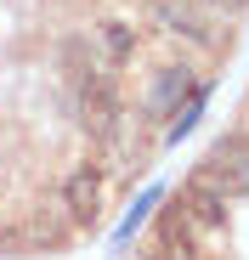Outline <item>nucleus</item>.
Here are the masks:
<instances>
[{"mask_svg": "<svg viewBox=\"0 0 249 260\" xmlns=\"http://www.w3.org/2000/svg\"><path fill=\"white\" fill-rule=\"evenodd\" d=\"M193 181L210 187V192H221L227 204L232 198H249V136H243V130H227V136L198 158Z\"/></svg>", "mask_w": 249, "mask_h": 260, "instance_id": "1", "label": "nucleus"}, {"mask_svg": "<svg viewBox=\"0 0 249 260\" xmlns=\"http://www.w3.org/2000/svg\"><path fill=\"white\" fill-rule=\"evenodd\" d=\"M193 85H198V79H193L187 62H164V68L153 74V85H147V96H142V113H147V119H170V113L193 96Z\"/></svg>", "mask_w": 249, "mask_h": 260, "instance_id": "2", "label": "nucleus"}, {"mask_svg": "<svg viewBox=\"0 0 249 260\" xmlns=\"http://www.w3.org/2000/svg\"><path fill=\"white\" fill-rule=\"evenodd\" d=\"M79 113H85V130L97 142H113V130H119V96H113L108 79L79 74Z\"/></svg>", "mask_w": 249, "mask_h": 260, "instance_id": "3", "label": "nucleus"}, {"mask_svg": "<svg viewBox=\"0 0 249 260\" xmlns=\"http://www.w3.org/2000/svg\"><path fill=\"white\" fill-rule=\"evenodd\" d=\"M63 209H68V226H97V209H102V176H97V164L68 170V181H63Z\"/></svg>", "mask_w": 249, "mask_h": 260, "instance_id": "4", "label": "nucleus"}, {"mask_svg": "<svg viewBox=\"0 0 249 260\" xmlns=\"http://www.w3.org/2000/svg\"><path fill=\"white\" fill-rule=\"evenodd\" d=\"M181 204H187V215H193V232H221V226H227V198H221V192L187 181Z\"/></svg>", "mask_w": 249, "mask_h": 260, "instance_id": "5", "label": "nucleus"}, {"mask_svg": "<svg viewBox=\"0 0 249 260\" xmlns=\"http://www.w3.org/2000/svg\"><path fill=\"white\" fill-rule=\"evenodd\" d=\"M159 23L170 28V34H181V40H193V46H204V51H215V28L204 23L193 6H176V0H164L159 6Z\"/></svg>", "mask_w": 249, "mask_h": 260, "instance_id": "6", "label": "nucleus"}, {"mask_svg": "<svg viewBox=\"0 0 249 260\" xmlns=\"http://www.w3.org/2000/svg\"><path fill=\"white\" fill-rule=\"evenodd\" d=\"M91 34H97V51H102V68H108V74L136 57V28H131V23H97Z\"/></svg>", "mask_w": 249, "mask_h": 260, "instance_id": "7", "label": "nucleus"}, {"mask_svg": "<svg viewBox=\"0 0 249 260\" xmlns=\"http://www.w3.org/2000/svg\"><path fill=\"white\" fill-rule=\"evenodd\" d=\"M159 243H164V249H181V254L193 249V215H187V204H181V198L159 215Z\"/></svg>", "mask_w": 249, "mask_h": 260, "instance_id": "8", "label": "nucleus"}, {"mask_svg": "<svg viewBox=\"0 0 249 260\" xmlns=\"http://www.w3.org/2000/svg\"><path fill=\"white\" fill-rule=\"evenodd\" d=\"M204 102H210V85H193V96L170 113V130H164V142H181L187 136V130L198 124V113H204Z\"/></svg>", "mask_w": 249, "mask_h": 260, "instance_id": "9", "label": "nucleus"}, {"mask_svg": "<svg viewBox=\"0 0 249 260\" xmlns=\"http://www.w3.org/2000/svg\"><path fill=\"white\" fill-rule=\"evenodd\" d=\"M159 198H164V192H159V187H147V192H142V198L131 204V215H124V221H119V232H113V243H131V238H136V226L147 221V209H153Z\"/></svg>", "mask_w": 249, "mask_h": 260, "instance_id": "10", "label": "nucleus"}, {"mask_svg": "<svg viewBox=\"0 0 249 260\" xmlns=\"http://www.w3.org/2000/svg\"><path fill=\"white\" fill-rule=\"evenodd\" d=\"M198 6H243V0H198Z\"/></svg>", "mask_w": 249, "mask_h": 260, "instance_id": "11", "label": "nucleus"}]
</instances>
